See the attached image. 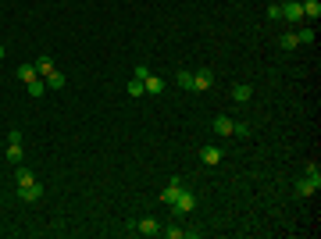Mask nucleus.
Segmentation results:
<instances>
[{
	"label": "nucleus",
	"instance_id": "9b49d317",
	"mask_svg": "<svg viewBox=\"0 0 321 239\" xmlns=\"http://www.w3.org/2000/svg\"><path fill=\"white\" fill-rule=\"evenodd\" d=\"M200 161H204V165H218L221 161V146H204V150H200Z\"/></svg>",
	"mask_w": 321,
	"mask_h": 239
},
{
	"label": "nucleus",
	"instance_id": "f03ea898",
	"mask_svg": "<svg viewBox=\"0 0 321 239\" xmlns=\"http://www.w3.org/2000/svg\"><path fill=\"white\" fill-rule=\"evenodd\" d=\"M18 200H25V204L43 200V186H39L36 179H32V182H25V186H18Z\"/></svg>",
	"mask_w": 321,
	"mask_h": 239
},
{
	"label": "nucleus",
	"instance_id": "6e6552de",
	"mask_svg": "<svg viewBox=\"0 0 321 239\" xmlns=\"http://www.w3.org/2000/svg\"><path fill=\"white\" fill-rule=\"evenodd\" d=\"M317 189H321V186H317V182H310L307 175H303V179L296 182V196H303V200H310V196H314Z\"/></svg>",
	"mask_w": 321,
	"mask_h": 239
},
{
	"label": "nucleus",
	"instance_id": "423d86ee",
	"mask_svg": "<svg viewBox=\"0 0 321 239\" xmlns=\"http://www.w3.org/2000/svg\"><path fill=\"white\" fill-rule=\"evenodd\" d=\"M143 90H146L150 97H157V93H165V78H160V75H153V71H150V75L143 78Z\"/></svg>",
	"mask_w": 321,
	"mask_h": 239
},
{
	"label": "nucleus",
	"instance_id": "0eeeda50",
	"mask_svg": "<svg viewBox=\"0 0 321 239\" xmlns=\"http://www.w3.org/2000/svg\"><path fill=\"white\" fill-rule=\"evenodd\" d=\"M250 97H254V86H250V83H235V86H232V100H235V104H247Z\"/></svg>",
	"mask_w": 321,
	"mask_h": 239
},
{
	"label": "nucleus",
	"instance_id": "39448f33",
	"mask_svg": "<svg viewBox=\"0 0 321 239\" xmlns=\"http://www.w3.org/2000/svg\"><path fill=\"white\" fill-rule=\"evenodd\" d=\"M182 186H186L182 179H172V182H168L165 189H160V200H165V204L172 207V204H175V196H179V189H182Z\"/></svg>",
	"mask_w": 321,
	"mask_h": 239
},
{
	"label": "nucleus",
	"instance_id": "a211bd4d",
	"mask_svg": "<svg viewBox=\"0 0 321 239\" xmlns=\"http://www.w3.org/2000/svg\"><path fill=\"white\" fill-rule=\"evenodd\" d=\"M278 43H282V50H296L300 39H296V32H282V39H278Z\"/></svg>",
	"mask_w": 321,
	"mask_h": 239
},
{
	"label": "nucleus",
	"instance_id": "393cba45",
	"mask_svg": "<svg viewBox=\"0 0 321 239\" xmlns=\"http://www.w3.org/2000/svg\"><path fill=\"white\" fill-rule=\"evenodd\" d=\"M125 90H129V97H143V93H146V90H143V83H139V78H132V83H129Z\"/></svg>",
	"mask_w": 321,
	"mask_h": 239
},
{
	"label": "nucleus",
	"instance_id": "2eb2a0df",
	"mask_svg": "<svg viewBox=\"0 0 321 239\" xmlns=\"http://www.w3.org/2000/svg\"><path fill=\"white\" fill-rule=\"evenodd\" d=\"M22 157H25L22 143H11V146H8V165H22Z\"/></svg>",
	"mask_w": 321,
	"mask_h": 239
},
{
	"label": "nucleus",
	"instance_id": "1a4fd4ad",
	"mask_svg": "<svg viewBox=\"0 0 321 239\" xmlns=\"http://www.w3.org/2000/svg\"><path fill=\"white\" fill-rule=\"evenodd\" d=\"M300 8H303V18H310V22L321 18V0H300Z\"/></svg>",
	"mask_w": 321,
	"mask_h": 239
},
{
	"label": "nucleus",
	"instance_id": "bb28decb",
	"mask_svg": "<svg viewBox=\"0 0 321 239\" xmlns=\"http://www.w3.org/2000/svg\"><path fill=\"white\" fill-rule=\"evenodd\" d=\"M146 75H150V68H146V64H136V75H132V78H139V83H143Z\"/></svg>",
	"mask_w": 321,
	"mask_h": 239
},
{
	"label": "nucleus",
	"instance_id": "dca6fc26",
	"mask_svg": "<svg viewBox=\"0 0 321 239\" xmlns=\"http://www.w3.org/2000/svg\"><path fill=\"white\" fill-rule=\"evenodd\" d=\"M29 86V97H43L47 93V78H32V83H25Z\"/></svg>",
	"mask_w": 321,
	"mask_h": 239
},
{
	"label": "nucleus",
	"instance_id": "412c9836",
	"mask_svg": "<svg viewBox=\"0 0 321 239\" xmlns=\"http://www.w3.org/2000/svg\"><path fill=\"white\" fill-rule=\"evenodd\" d=\"M296 39H300V43H314V25H303V29H296Z\"/></svg>",
	"mask_w": 321,
	"mask_h": 239
},
{
	"label": "nucleus",
	"instance_id": "a878e982",
	"mask_svg": "<svg viewBox=\"0 0 321 239\" xmlns=\"http://www.w3.org/2000/svg\"><path fill=\"white\" fill-rule=\"evenodd\" d=\"M268 22H282V4H271L268 8Z\"/></svg>",
	"mask_w": 321,
	"mask_h": 239
},
{
	"label": "nucleus",
	"instance_id": "ddd939ff",
	"mask_svg": "<svg viewBox=\"0 0 321 239\" xmlns=\"http://www.w3.org/2000/svg\"><path fill=\"white\" fill-rule=\"evenodd\" d=\"M136 232H139V235H157V232H160V221H153V218H143V221L136 225Z\"/></svg>",
	"mask_w": 321,
	"mask_h": 239
},
{
	"label": "nucleus",
	"instance_id": "f8f14e48",
	"mask_svg": "<svg viewBox=\"0 0 321 239\" xmlns=\"http://www.w3.org/2000/svg\"><path fill=\"white\" fill-rule=\"evenodd\" d=\"M36 71H39V78H47V75L54 71V61H50V54H39V57H36Z\"/></svg>",
	"mask_w": 321,
	"mask_h": 239
},
{
	"label": "nucleus",
	"instance_id": "aec40b11",
	"mask_svg": "<svg viewBox=\"0 0 321 239\" xmlns=\"http://www.w3.org/2000/svg\"><path fill=\"white\" fill-rule=\"evenodd\" d=\"M175 83H179L182 90H193V71H189V68H182V71L175 75Z\"/></svg>",
	"mask_w": 321,
	"mask_h": 239
},
{
	"label": "nucleus",
	"instance_id": "f257e3e1",
	"mask_svg": "<svg viewBox=\"0 0 321 239\" xmlns=\"http://www.w3.org/2000/svg\"><path fill=\"white\" fill-rule=\"evenodd\" d=\"M196 207V196H193V189H179V196H175V204H172V218H186L189 211Z\"/></svg>",
	"mask_w": 321,
	"mask_h": 239
},
{
	"label": "nucleus",
	"instance_id": "b1692460",
	"mask_svg": "<svg viewBox=\"0 0 321 239\" xmlns=\"http://www.w3.org/2000/svg\"><path fill=\"white\" fill-rule=\"evenodd\" d=\"M15 179H18V186H25V182H32L36 175H32L29 168H22V165H18V172H15Z\"/></svg>",
	"mask_w": 321,
	"mask_h": 239
},
{
	"label": "nucleus",
	"instance_id": "cd10ccee",
	"mask_svg": "<svg viewBox=\"0 0 321 239\" xmlns=\"http://www.w3.org/2000/svg\"><path fill=\"white\" fill-rule=\"evenodd\" d=\"M8 143H22V129H11L8 132Z\"/></svg>",
	"mask_w": 321,
	"mask_h": 239
},
{
	"label": "nucleus",
	"instance_id": "c85d7f7f",
	"mask_svg": "<svg viewBox=\"0 0 321 239\" xmlns=\"http://www.w3.org/2000/svg\"><path fill=\"white\" fill-rule=\"evenodd\" d=\"M0 61H4V43H0Z\"/></svg>",
	"mask_w": 321,
	"mask_h": 239
},
{
	"label": "nucleus",
	"instance_id": "6ab92c4d",
	"mask_svg": "<svg viewBox=\"0 0 321 239\" xmlns=\"http://www.w3.org/2000/svg\"><path fill=\"white\" fill-rule=\"evenodd\" d=\"M47 86H50V90H64V75H61L57 68H54V71L47 75Z\"/></svg>",
	"mask_w": 321,
	"mask_h": 239
},
{
	"label": "nucleus",
	"instance_id": "f3484780",
	"mask_svg": "<svg viewBox=\"0 0 321 239\" xmlns=\"http://www.w3.org/2000/svg\"><path fill=\"white\" fill-rule=\"evenodd\" d=\"M160 232H165L168 239H186V235H189V232H186L182 225H165V228H160Z\"/></svg>",
	"mask_w": 321,
	"mask_h": 239
},
{
	"label": "nucleus",
	"instance_id": "4468645a",
	"mask_svg": "<svg viewBox=\"0 0 321 239\" xmlns=\"http://www.w3.org/2000/svg\"><path fill=\"white\" fill-rule=\"evenodd\" d=\"M22 83H32V78H39V71H36V64H18V71H15Z\"/></svg>",
	"mask_w": 321,
	"mask_h": 239
},
{
	"label": "nucleus",
	"instance_id": "20e7f679",
	"mask_svg": "<svg viewBox=\"0 0 321 239\" xmlns=\"http://www.w3.org/2000/svg\"><path fill=\"white\" fill-rule=\"evenodd\" d=\"M211 86H214V71H211V68L193 71V90H211Z\"/></svg>",
	"mask_w": 321,
	"mask_h": 239
},
{
	"label": "nucleus",
	"instance_id": "4be33fe9",
	"mask_svg": "<svg viewBox=\"0 0 321 239\" xmlns=\"http://www.w3.org/2000/svg\"><path fill=\"white\" fill-rule=\"evenodd\" d=\"M303 175H307V179H310V182H317V186H321V168H317V165H314V161H310V165H307V168H303Z\"/></svg>",
	"mask_w": 321,
	"mask_h": 239
},
{
	"label": "nucleus",
	"instance_id": "9d476101",
	"mask_svg": "<svg viewBox=\"0 0 321 239\" xmlns=\"http://www.w3.org/2000/svg\"><path fill=\"white\" fill-rule=\"evenodd\" d=\"M211 129H214L218 136H232V118H228V114H218L214 122H211Z\"/></svg>",
	"mask_w": 321,
	"mask_h": 239
},
{
	"label": "nucleus",
	"instance_id": "5701e85b",
	"mask_svg": "<svg viewBox=\"0 0 321 239\" xmlns=\"http://www.w3.org/2000/svg\"><path fill=\"white\" fill-rule=\"evenodd\" d=\"M250 132H254V129H250L247 122H232V136H243V139H247Z\"/></svg>",
	"mask_w": 321,
	"mask_h": 239
},
{
	"label": "nucleus",
	"instance_id": "7ed1b4c3",
	"mask_svg": "<svg viewBox=\"0 0 321 239\" xmlns=\"http://www.w3.org/2000/svg\"><path fill=\"white\" fill-rule=\"evenodd\" d=\"M282 18L289 25H303V8H300V0H286L282 4Z\"/></svg>",
	"mask_w": 321,
	"mask_h": 239
}]
</instances>
